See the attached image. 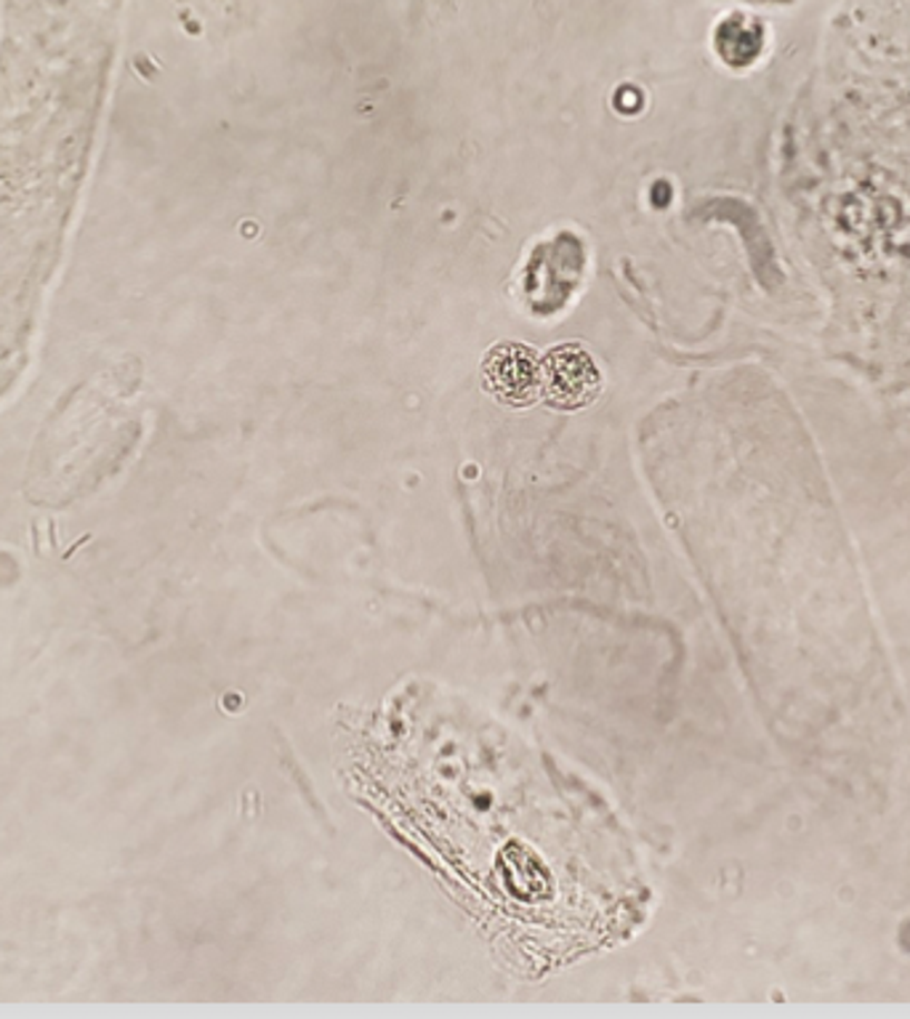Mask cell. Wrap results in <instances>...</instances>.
Here are the masks:
<instances>
[{
    "instance_id": "3957f363",
    "label": "cell",
    "mask_w": 910,
    "mask_h": 1019,
    "mask_svg": "<svg viewBox=\"0 0 910 1019\" xmlns=\"http://www.w3.org/2000/svg\"><path fill=\"white\" fill-rule=\"evenodd\" d=\"M482 384L509 408H527L540 400V357L530 346H492L482 362Z\"/></svg>"
},
{
    "instance_id": "277c9868",
    "label": "cell",
    "mask_w": 910,
    "mask_h": 1019,
    "mask_svg": "<svg viewBox=\"0 0 910 1019\" xmlns=\"http://www.w3.org/2000/svg\"><path fill=\"white\" fill-rule=\"evenodd\" d=\"M573 241H575V237H570V235H559L557 241L549 243V245H544V248H538L536 256L530 258L532 270L549 272V275H551V277L540 280V283L530 285V288H527V301H530L532 310H536L538 314L557 312L559 306H562L565 301L570 298L562 291V285L557 283V275H559V266H562L565 262H570L575 253H580V245L578 243L573 245Z\"/></svg>"
},
{
    "instance_id": "6da1fadb",
    "label": "cell",
    "mask_w": 910,
    "mask_h": 1019,
    "mask_svg": "<svg viewBox=\"0 0 910 1019\" xmlns=\"http://www.w3.org/2000/svg\"><path fill=\"white\" fill-rule=\"evenodd\" d=\"M131 392L126 365H112L59 405L40 432L30 463L27 498L32 503L65 506L118 471L136 427L126 413Z\"/></svg>"
},
{
    "instance_id": "7a4b0ae2",
    "label": "cell",
    "mask_w": 910,
    "mask_h": 1019,
    "mask_svg": "<svg viewBox=\"0 0 910 1019\" xmlns=\"http://www.w3.org/2000/svg\"><path fill=\"white\" fill-rule=\"evenodd\" d=\"M601 392V373L580 344L554 346L540 357V400L559 410L591 405Z\"/></svg>"
}]
</instances>
